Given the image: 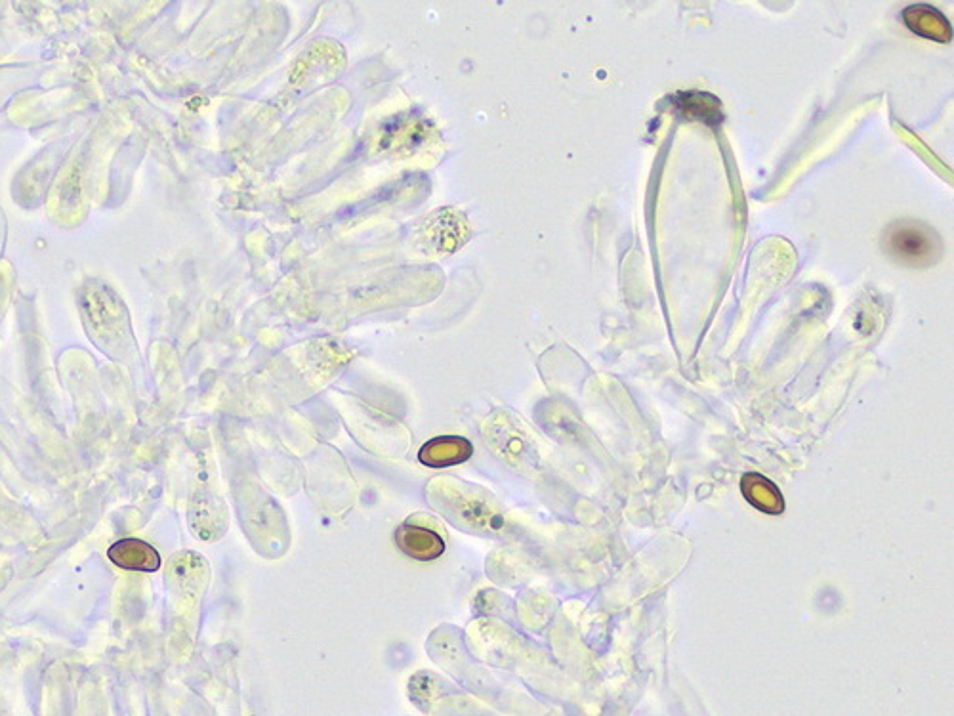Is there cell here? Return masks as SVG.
<instances>
[{
	"mask_svg": "<svg viewBox=\"0 0 954 716\" xmlns=\"http://www.w3.org/2000/svg\"><path fill=\"white\" fill-rule=\"evenodd\" d=\"M428 497L441 514L468 531L489 533L502 526V518L491 505L489 495L472 485L436 482L428 489Z\"/></svg>",
	"mask_w": 954,
	"mask_h": 716,
	"instance_id": "6da1fadb",
	"label": "cell"
},
{
	"mask_svg": "<svg viewBox=\"0 0 954 716\" xmlns=\"http://www.w3.org/2000/svg\"><path fill=\"white\" fill-rule=\"evenodd\" d=\"M882 247L888 258L907 268H928L943 254L941 237L926 224L897 220L882 235Z\"/></svg>",
	"mask_w": 954,
	"mask_h": 716,
	"instance_id": "7a4b0ae2",
	"label": "cell"
},
{
	"mask_svg": "<svg viewBox=\"0 0 954 716\" xmlns=\"http://www.w3.org/2000/svg\"><path fill=\"white\" fill-rule=\"evenodd\" d=\"M472 230L466 216L457 209L434 211L418 228L416 249L426 256H445L457 253L470 239Z\"/></svg>",
	"mask_w": 954,
	"mask_h": 716,
	"instance_id": "3957f363",
	"label": "cell"
},
{
	"mask_svg": "<svg viewBox=\"0 0 954 716\" xmlns=\"http://www.w3.org/2000/svg\"><path fill=\"white\" fill-rule=\"evenodd\" d=\"M395 543L409 558L420 562H432L445 552V539L436 527L418 524L413 518L397 527Z\"/></svg>",
	"mask_w": 954,
	"mask_h": 716,
	"instance_id": "277c9868",
	"label": "cell"
},
{
	"mask_svg": "<svg viewBox=\"0 0 954 716\" xmlns=\"http://www.w3.org/2000/svg\"><path fill=\"white\" fill-rule=\"evenodd\" d=\"M189 524L203 541L220 539L228 527L224 505L208 491H197L189 508Z\"/></svg>",
	"mask_w": 954,
	"mask_h": 716,
	"instance_id": "5b68a950",
	"label": "cell"
},
{
	"mask_svg": "<svg viewBox=\"0 0 954 716\" xmlns=\"http://www.w3.org/2000/svg\"><path fill=\"white\" fill-rule=\"evenodd\" d=\"M107 558L125 571H144L153 573L161 568V556L157 548L142 539L128 537L113 543L107 550Z\"/></svg>",
	"mask_w": 954,
	"mask_h": 716,
	"instance_id": "8992f818",
	"label": "cell"
},
{
	"mask_svg": "<svg viewBox=\"0 0 954 716\" xmlns=\"http://www.w3.org/2000/svg\"><path fill=\"white\" fill-rule=\"evenodd\" d=\"M905 25L924 39L935 43L947 44L953 39V29L949 20L930 4H914L903 12Z\"/></svg>",
	"mask_w": 954,
	"mask_h": 716,
	"instance_id": "52a82bcc",
	"label": "cell"
},
{
	"mask_svg": "<svg viewBox=\"0 0 954 716\" xmlns=\"http://www.w3.org/2000/svg\"><path fill=\"white\" fill-rule=\"evenodd\" d=\"M474 455V445L468 442L466 438L460 436H439L426 443L418 459L420 463L432 468H443V466H455V464L466 463Z\"/></svg>",
	"mask_w": 954,
	"mask_h": 716,
	"instance_id": "ba28073f",
	"label": "cell"
},
{
	"mask_svg": "<svg viewBox=\"0 0 954 716\" xmlns=\"http://www.w3.org/2000/svg\"><path fill=\"white\" fill-rule=\"evenodd\" d=\"M741 487H743L745 499L750 505L756 506L758 510L768 512V514L783 512V506H785L783 497H781L779 489L775 487L773 482H769L768 478H764L760 474H747L741 482Z\"/></svg>",
	"mask_w": 954,
	"mask_h": 716,
	"instance_id": "9c48e42d",
	"label": "cell"
},
{
	"mask_svg": "<svg viewBox=\"0 0 954 716\" xmlns=\"http://www.w3.org/2000/svg\"><path fill=\"white\" fill-rule=\"evenodd\" d=\"M678 109L685 111V115L706 123V125H718L722 121V111H720V100H716L710 94H701V92H687L678 96Z\"/></svg>",
	"mask_w": 954,
	"mask_h": 716,
	"instance_id": "30bf717a",
	"label": "cell"
}]
</instances>
